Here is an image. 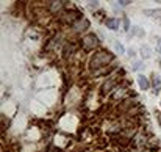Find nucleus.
Here are the masks:
<instances>
[{
    "instance_id": "12",
    "label": "nucleus",
    "mask_w": 161,
    "mask_h": 152,
    "mask_svg": "<svg viewBox=\"0 0 161 152\" xmlns=\"http://www.w3.org/2000/svg\"><path fill=\"white\" fill-rule=\"evenodd\" d=\"M124 30H130V24H128L127 18H124Z\"/></svg>"
},
{
    "instance_id": "14",
    "label": "nucleus",
    "mask_w": 161,
    "mask_h": 152,
    "mask_svg": "<svg viewBox=\"0 0 161 152\" xmlns=\"http://www.w3.org/2000/svg\"><path fill=\"white\" fill-rule=\"evenodd\" d=\"M156 118H158V122H159V125H161V114H159V113H156Z\"/></svg>"
},
{
    "instance_id": "10",
    "label": "nucleus",
    "mask_w": 161,
    "mask_h": 152,
    "mask_svg": "<svg viewBox=\"0 0 161 152\" xmlns=\"http://www.w3.org/2000/svg\"><path fill=\"white\" fill-rule=\"evenodd\" d=\"M141 68H144L142 61H134V63H133V68H131V69H133V71H139Z\"/></svg>"
},
{
    "instance_id": "5",
    "label": "nucleus",
    "mask_w": 161,
    "mask_h": 152,
    "mask_svg": "<svg viewBox=\"0 0 161 152\" xmlns=\"http://www.w3.org/2000/svg\"><path fill=\"white\" fill-rule=\"evenodd\" d=\"M138 85H139V88H141L142 91H147V89L150 88V82H149V79H147L145 75H142V74L138 75Z\"/></svg>"
},
{
    "instance_id": "3",
    "label": "nucleus",
    "mask_w": 161,
    "mask_h": 152,
    "mask_svg": "<svg viewBox=\"0 0 161 152\" xmlns=\"http://www.w3.org/2000/svg\"><path fill=\"white\" fill-rule=\"evenodd\" d=\"M103 24H105V27L106 28H110V30H113V32H116L117 28H119V19L117 18H106L105 21H103Z\"/></svg>"
},
{
    "instance_id": "4",
    "label": "nucleus",
    "mask_w": 161,
    "mask_h": 152,
    "mask_svg": "<svg viewBox=\"0 0 161 152\" xmlns=\"http://www.w3.org/2000/svg\"><path fill=\"white\" fill-rule=\"evenodd\" d=\"M152 88H153V94H158L161 91V77L155 72L152 75Z\"/></svg>"
},
{
    "instance_id": "8",
    "label": "nucleus",
    "mask_w": 161,
    "mask_h": 152,
    "mask_svg": "<svg viewBox=\"0 0 161 152\" xmlns=\"http://www.w3.org/2000/svg\"><path fill=\"white\" fill-rule=\"evenodd\" d=\"M131 33H133V35H136V36H141V38L145 35V32H144V30H141L139 27H133V28H131Z\"/></svg>"
},
{
    "instance_id": "9",
    "label": "nucleus",
    "mask_w": 161,
    "mask_h": 152,
    "mask_svg": "<svg viewBox=\"0 0 161 152\" xmlns=\"http://www.w3.org/2000/svg\"><path fill=\"white\" fill-rule=\"evenodd\" d=\"M114 49H116V52H117V53H124V52H125L124 46H122L119 41H114Z\"/></svg>"
},
{
    "instance_id": "11",
    "label": "nucleus",
    "mask_w": 161,
    "mask_h": 152,
    "mask_svg": "<svg viewBox=\"0 0 161 152\" xmlns=\"http://www.w3.org/2000/svg\"><path fill=\"white\" fill-rule=\"evenodd\" d=\"M89 8H99V2H88Z\"/></svg>"
},
{
    "instance_id": "13",
    "label": "nucleus",
    "mask_w": 161,
    "mask_h": 152,
    "mask_svg": "<svg viewBox=\"0 0 161 152\" xmlns=\"http://www.w3.org/2000/svg\"><path fill=\"white\" fill-rule=\"evenodd\" d=\"M120 7H127V5H130V2H128V0H120V2H117Z\"/></svg>"
},
{
    "instance_id": "6",
    "label": "nucleus",
    "mask_w": 161,
    "mask_h": 152,
    "mask_svg": "<svg viewBox=\"0 0 161 152\" xmlns=\"http://www.w3.org/2000/svg\"><path fill=\"white\" fill-rule=\"evenodd\" d=\"M86 28H89V21H88L86 18L80 19V21L74 25V30H75V32H83V30H86Z\"/></svg>"
},
{
    "instance_id": "2",
    "label": "nucleus",
    "mask_w": 161,
    "mask_h": 152,
    "mask_svg": "<svg viewBox=\"0 0 161 152\" xmlns=\"http://www.w3.org/2000/svg\"><path fill=\"white\" fill-rule=\"evenodd\" d=\"M99 44H100V39H99L97 35H94V33H88L86 36H83V38L80 39V46H81V49L86 50V52H92L95 47H99Z\"/></svg>"
},
{
    "instance_id": "7",
    "label": "nucleus",
    "mask_w": 161,
    "mask_h": 152,
    "mask_svg": "<svg viewBox=\"0 0 161 152\" xmlns=\"http://www.w3.org/2000/svg\"><path fill=\"white\" fill-rule=\"evenodd\" d=\"M152 50H150V47H147V46H142V49H141V55L144 57V58H150V53Z\"/></svg>"
},
{
    "instance_id": "1",
    "label": "nucleus",
    "mask_w": 161,
    "mask_h": 152,
    "mask_svg": "<svg viewBox=\"0 0 161 152\" xmlns=\"http://www.w3.org/2000/svg\"><path fill=\"white\" fill-rule=\"evenodd\" d=\"M113 60H114V57L108 50H97L92 53V57L89 60V68H91V71H95L94 75H99V74L105 72V66H108Z\"/></svg>"
}]
</instances>
